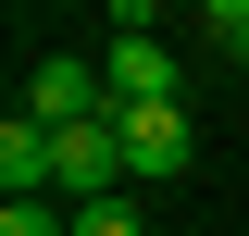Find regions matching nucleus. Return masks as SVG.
Masks as SVG:
<instances>
[{"label": "nucleus", "mask_w": 249, "mask_h": 236, "mask_svg": "<svg viewBox=\"0 0 249 236\" xmlns=\"http://www.w3.org/2000/svg\"><path fill=\"white\" fill-rule=\"evenodd\" d=\"M13 112H37V124L62 137V124H100V112H112V87H100V62H37Z\"/></svg>", "instance_id": "nucleus-3"}, {"label": "nucleus", "mask_w": 249, "mask_h": 236, "mask_svg": "<svg viewBox=\"0 0 249 236\" xmlns=\"http://www.w3.org/2000/svg\"><path fill=\"white\" fill-rule=\"evenodd\" d=\"M100 87H112V112H137V100H187V62L162 50V37H112Z\"/></svg>", "instance_id": "nucleus-4"}, {"label": "nucleus", "mask_w": 249, "mask_h": 236, "mask_svg": "<svg viewBox=\"0 0 249 236\" xmlns=\"http://www.w3.org/2000/svg\"><path fill=\"white\" fill-rule=\"evenodd\" d=\"M75 236H150V224H137V199H75Z\"/></svg>", "instance_id": "nucleus-6"}, {"label": "nucleus", "mask_w": 249, "mask_h": 236, "mask_svg": "<svg viewBox=\"0 0 249 236\" xmlns=\"http://www.w3.org/2000/svg\"><path fill=\"white\" fill-rule=\"evenodd\" d=\"M62 199H124V124L100 112V124H62Z\"/></svg>", "instance_id": "nucleus-2"}, {"label": "nucleus", "mask_w": 249, "mask_h": 236, "mask_svg": "<svg viewBox=\"0 0 249 236\" xmlns=\"http://www.w3.org/2000/svg\"><path fill=\"white\" fill-rule=\"evenodd\" d=\"M0 199H62V149H50V124H37V112L0 124Z\"/></svg>", "instance_id": "nucleus-5"}, {"label": "nucleus", "mask_w": 249, "mask_h": 236, "mask_svg": "<svg viewBox=\"0 0 249 236\" xmlns=\"http://www.w3.org/2000/svg\"><path fill=\"white\" fill-rule=\"evenodd\" d=\"M150 13H175V0H150ZM199 13H212V0H199Z\"/></svg>", "instance_id": "nucleus-7"}, {"label": "nucleus", "mask_w": 249, "mask_h": 236, "mask_svg": "<svg viewBox=\"0 0 249 236\" xmlns=\"http://www.w3.org/2000/svg\"><path fill=\"white\" fill-rule=\"evenodd\" d=\"M124 124V174L137 186H175L187 162H199V137H187V100H137V112H112Z\"/></svg>", "instance_id": "nucleus-1"}]
</instances>
